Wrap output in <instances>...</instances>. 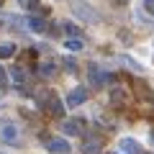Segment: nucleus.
Masks as SVG:
<instances>
[{
	"mask_svg": "<svg viewBox=\"0 0 154 154\" xmlns=\"http://www.w3.org/2000/svg\"><path fill=\"white\" fill-rule=\"evenodd\" d=\"M18 139V128L13 121H0V141H5V144H13Z\"/></svg>",
	"mask_w": 154,
	"mask_h": 154,
	"instance_id": "f257e3e1",
	"label": "nucleus"
},
{
	"mask_svg": "<svg viewBox=\"0 0 154 154\" xmlns=\"http://www.w3.org/2000/svg\"><path fill=\"white\" fill-rule=\"evenodd\" d=\"M88 75H90V82H93L95 88H100V85H108L110 80H113V77H110L108 72H103V69H98V67H95V64L90 67V72H88Z\"/></svg>",
	"mask_w": 154,
	"mask_h": 154,
	"instance_id": "f03ea898",
	"label": "nucleus"
},
{
	"mask_svg": "<svg viewBox=\"0 0 154 154\" xmlns=\"http://www.w3.org/2000/svg\"><path fill=\"white\" fill-rule=\"evenodd\" d=\"M44 108L49 110V113H54V116H62V113H64V105H62V100L57 98V95H51V93L44 98Z\"/></svg>",
	"mask_w": 154,
	"mask_h": 154,
	"instance_id": "7ed1b4c3",
	"label": "nucleus"
},
{
	"mask_svg": "<svg viewBox=\"0 0 154 154\" xmlns=\"http://www.w3.org/2000/svg\"><path fill=\"white\" fill-rule=\"evenodd\" d=\"M85 100H88V90L85 88H77V90H72V93L67 95V105H72V108H75V105H82Z\"/></svg>",
	"mask_w": 154,
	"mask_h": 154,
	"instance_id": "20e7f679",
	"label": "nucleus"
},
{
	"mask_svg": "<svg viewBox=\"0 0 154 154\" xmlns=\"http://www.w3.org/2000/svg\"><path fill=\"white\" fill-rule=\"evenodd\" d=\"M121 152L123 154H141V144L136 139H121Z\"/></svg>",
	"mask_w": 154,
	"mask_h": 154,
	"instance_id": "39448f33",
	"label": "nucleus"
},
{
	"mask_svg": "<svg viewBox=\"0 0 154 154\" xmlns=\"http://www.w3.org/2000/svg\"><path fill=\"white\" fill-rule=\"evenodd\" d=\"M46 149L49 152H57V154H67L69 152V144L64 139H51V141H46Z\"/></svg>",
	"mask_w": 154,
	"mask_h": 154,
	"instance_id": "423d86ee",
	"label": "nucleus"
},
{
	"mask_svg": "<svg viewBox=\"0 0 154 154\" xmlns=\"http://www.w3.org/2000/svg\"><path fill=\"white\" fill-rule=\"evenodd\" d=\"M75 13H77V16H82V18H88V21H93V23H98V21H100V16H98V13L88 11V8H85L82 3H77V5H75Z\"/></svg>",
	"mask_w": 154,
	"mask_h": 154,
	"instance_id": "0eeeda50",
	"label": "nucleus"
},
{
	"mask_svg": "<svg viewBox=\"0 0 154 154\" xmlns=\"http://www.w3.org/2000/svg\"><path fill=\"white\" fill-rule=\"evenodd\" d=\"M26 23H28V28H31V31H36V33H44V31H46V23H44V18H38V16H31Z\"/></svg>",
	"mask_w": 154,
	"mask_h": 154,
	"instance_id": "6e6552de",
	"label": "nucleus"
},
{
	"mask_svg": "<svg viewBox=\"0 0 154 154\" xmlns=\"http://www.w3.org/2000/svg\"><path fill=\"white\" fill-rule=\"evenodd\" d=\"M13 54H16V44H0V59H8Z\"/></svg>",
	"mask_w": 154,
	"mask_h": 154,
	"instance_id": "1a4fd4ad",
	"label": "nucleus"
},
{
	"mask_svg": "<svg viewBox=\"0 0 154 154\" xmlns=\"http://www.w3.org/2000/svg\"><path fill=\"white\" fill-rule=\"evenodd\" d=\"M11 77H13V82H16V85H23V80H26L23 69H18V67H13V69H11Z\"/></svg>",
	"mask_w": 154,
	"mask_h": 154,
	"instance_id": "9d476101",
	"label": "nucleus"
},
{
	"mask_svg": "<svg viewBox=\"0 0 154 154\" xmlns=\"http://www.w3.org/2000/svg\"><path fill=\"white\" fill-rule=\"evenodd\" d=\"M62 128H64V134H80V131H82V128H80V123H77V121H67V123H64V126H62Z\"/></svg>",
	"mask_w": 154,
	"mask_h": 154,
	"instance_id": "9b49d317",
	"label": "nucleus"
},
{
	"mask_svg": "<svg viewBox=\"0 0 154 154\" xmlns=\"http://www.w3.org/2000/svg\"><path fill=\"white\" fill-rule=\"evenodd\" d=\"M64 46H67L69 51H80V49H82V41H80V38H67Z\"/></svg>",
	"mask_w": 154,
	"mask_h": 154,
	"instance_id": "f8f14e48",
	"label": "nucleus"
},
{
	"mask_svg": "<svg viewBox=\"0 0 154 154\" xmlns=\"http://www.w3.org/2000/svg\"><path fill=\"white\" fill-rule=\"evenodd\" d=\"M64 67H67V72H75V59H72V57H64Z\"/></svg>",
	"mask_w": 154,
	"mask_h": 154,
	"instance_id": "ddd939ff",
	"label": "nucleus"
},
{
	"mask_svg": "<svg viewBox=\"0 0 154 154\" xmlns=\"http://www.w3.org/2000/svg\"><path fill=\"white\" fill-rule=\"evenodd\" d=\"M64 28H67V33H72V38H75L77 33H80V28H77V26H72V23H64Z\"/></svg>",
	"mask_w": 154,
	"mask_h": 154,
	"instance_id": "4468645a",
	"label": "nucleus"
},
{
	"mask_svg": "<svg viewBox=\"0 0 154 154\" xmlns=\"http://www.w3.org/2000/svg\"><path fill=\"white\" fill-rule=\"evenodd\" d=\"M18 3H21L23 8H36L38 5V0H18Z\"/></svg>",
	"mask_w": 154,
	"mask_h": 154,
	"instance_id": "2eb2a0df",
	"label": "nucleus"
},
{
	"mask_svg": "<svg viewBox=\"0 0 154 154\" xmlns=\"http://www.w3.org/2000/svg\"><path fill=\"white\" fill-rule=\"evenodd\" d=\"M5 85H8V75H5V69L0 67V88H5Z\"/></svg>",
	"mask_w": 154,
	"mask_h": 154,
	"instance_id": "dca6fc26",
	"label": "nucleus"
},
{
	"mask_svg": "<svg viewBox=\"0 0 154 154\" xmlns=\"http://www.w3.org/2000/svg\"><path fill=\"white\" fill-rule=\"evenodd\" d=\"M51 69H54L51 64H44V67H41V75H51Z\"/></svg>",
	"mask_w": 154,
	"mask_h": 154,
	"instance_id": "f3484780",
	"label": "nucleus"
},
{
	"mask_svg": "<svg viewBox=\"0 0 154 154\" xmlns=\"http://www.w3.org/2000/svg\"><path fill=\"white\" fill-rule=\"evenodd\" d=\"M144 3H146V8H149V11H154V0H144Z\"/></svg>",
	"mask_w": 154,
	"mask_h": 154,
	"instance_id": "a211bd4d",
	"label": "nucleus"
},
{
	"mask_svg": "<svg viewBox=\"0 0 154 154\" xmlns=\"http://www.w3.org/2000/svg\"><path fill=\"white\" fill-rule=\"evenodd\" d=\"M152 141H154V134H152Z\"/></svg>",
	"mask_w": 154,
	"mask_h": 154,
	"instance_id": "6ab92c4d",
	"label": "nucleus"
},
{
	"mask_svg": "<svg viewBox=\"0 0 154 154\" xmlns=\"http://www.w3.org/2000/svg\"><path fill=\"white\" fill-rule=\"evenodd\" d=\"M0 3H3V0H0Z\"/></svg>",
	"mask_w": 154,
	"mask_h": 154,
	"instance_id": "aec40b11",
	"label": "nucleus"
},
{
	"mask_svg": "<svg viewBox=\"0 0 154 154\" xmlns=\"http://www.w3.org/2000/svg\"><path fill=\"white\" fill-rule=\"evenodd\" d=\"M121 3H123V0H121Z\"/></svg>",
	"mask_w": 154,
	"mask_h": 154,
	"instance_id": "412c9836",
	"label": "nucleus"
}]
</instances>
